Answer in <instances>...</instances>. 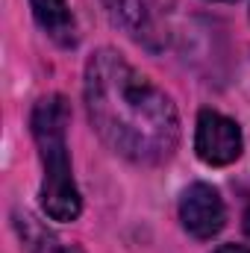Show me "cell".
I'll return each instance as SVG.
<instances>
[{
    "mask_svg": "<svg viewBox=\"0 0 250 253\" xmlns=\"http://www.w3.org/2000/svg\"><path fill=\"white\" fill-rule=\"evenodd\" d=\"M85 109L94 132L135 165H159L180 144V115L171 97L135 71L118 50H97L83 77Z\"/></svg>",
    "mask_w": 250,
    "mask_h": 253,
    "instance_id": "1",
    "label": "cell"
},
{
    "mask_svg": "<svg viewBox=\"0 0 250 253\" xmlns=\"http://www.w3.org/2000/svg\"><path fill=\"white\" fill-rule=\"evenodd\" d=\"M68 121L71 109L62 94H47L33 109V138L42 156L44 180H42V209L53 221L68 224L83 212V197L74 183L71 156H68Z\"/></svg>",
    "mask_w": 250,
    "mask_h": 253,
    "instance_id": "2",
    "label": "cell"
},
{
    "mask_svg": "<svg viewBox=\"0 0 250 253\" xmlns=\"http://www.w3.org/2000/svg\"><path fill=\"white\" fill-rule=\"evenodd\" d=\"M242 147H245V138L233 118H227L215 109H203L197 115L194 150L206 165H212V168L233 165L242 156Z\"/></svg>",
    "mask_w": 250,
    "mask_h": 253,
    "instance_id": "3",
    "label": "cell"
},
{
    "mask_svg": "<svg viewBox=\"0 0 250 253\" xmlns=\"http://www.w3.org/2000/svg\"><path fill=\"white\" fill-rule=\"evenodd\" d=\"M180 221L194 239H212L224 230L227 209L218 189L209 183H194L180 197Z\"/></svg>",
    "mask_w": 250,
    "mask_h": 253,
    "instance_id": "4",
    "label": "cell"
},
{
    "mask_svg": "<svg viewBox=\"0 0 250 253\" xmlns=\"http://www.w3.org/2000/svg\"><path fill=\"white\" fill-rule=\"evenodd\" d=\"M115 27H121L135 42L150 44L159 36V0H103Z\"/></svg>",
    "mask_w": 250,
    "mask_h": 253,
    "instance_id": "5",
    "label": "cell"
},
{
    "mask_svg": "<svg viewBox=\"0 0 250 253\" xmlns=\"http://www.w3.org/2000/svg\"><path fill=\"white\" fill-rule=\"evenodd\" d=\"M30 9L39 21V27L59 44L74 47L77 44V21L68 6V0H30Z\"/></svg>",
    "mask_w": 250,
    "mask_h": 253,
    "instance_id": "6",
    "label": "cell"
},
{
    "mask_svg": "<svg viewBox=\"0 0 250 253\" xmlns=\"http://www.w3.org/2000/svg\"><path fill=\"white\" fill-rule=\"evenodd\" d=\"M215 253H250L248 248H242V245H221Z\"/></svg>",
    "mask_w": 250,
    "mask_h": 253,
    "instance_id": "7",
    "label": "cell"
},
{
    "mask_svg": "<svg viewBox=\"0 0 250 253\" xmlns=\"http://www.w3.org/2000/svg\"><path fill=\"white\" fill-rule=\"evenodd\" d=\"M56 253H85L83 248H77V245H65V248H59Z\"/></svg>",
    "mask_w": 250,
    "mask_h": 253,
    "instance_id": "8",
    "label": "cell"
},
{
    "mask_svg": "<svg viewBox=\"0 0 250 253\" xmlns=\"http://www.w3.org/2000/svg\"><path fill=\"white\" fill-rule=\"evenodd\" d=\"M245 233L250 236V206H248V212H245Z\"/></svg>",
    "mask_w": 250,
    "mask_h": 253,
    "instance_id": "9",
    "label": "cell"
},
{
    "mask_svg": "<svg viewBox=\"0 0 250 253\" xmlns=\"http://www.w3.org/2000/svg\"><path fill=\"white\" fill-rule=\"evenodd\" d=\"M218 3H233V0H218Z\"/></svg>",
    "mask_w": 250,
    "mask_h": 253,
    "instance_id": "10",
    "label": "cell"
}]
</instances>
